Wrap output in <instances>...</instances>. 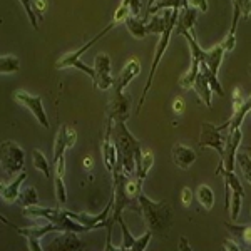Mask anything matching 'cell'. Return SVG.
Segmentation results:
<instances>
[{"mask_svg":"<svg viewBox=\"0 0 251 251\" xmlns=\"http://www.w3.org/2000/svg\"><path fill=\"white\" fill-rule=\"evenodd\" d=\"M181 251L186 250V251H191V246H189V243H188V238H184V236H181L179 238V246H177Z\"/></svg>","mask_w":251,"mask_h":251,"instance_id":"cell-49","label":"cell"},{"mask_svg":"<svg viewBox=\"0 0 251 251\" xmlns=\"http://www.w3.org/2000/svg\"><path fill=\"white\" fill-rule=\"evenodd\" d=\"M218 176H223L225 179V188H226V203L225 208L231 211V221H236L241 211V203L243 196H245V189L238 179V176L234 171H228V169H216Z\"/></svg>","mask_w":251,"mask_h":251,"instance_id":"cell-6","label":"cell"},{"mask_svg":"<svg viewBox=\"0 0 251 251\" xmlns=\"http://www.w3.org/2000/svg\"><path fill=\"white\" fill-rule=\"evenodd\" d=\"M54 186H55V198H57L59 204H66L67 203V191H66V184H64V176H54Z\"/></svg>","mask_w":251,"mask_h":251,"instance_id":"cell-39","label":"cell"},{"mask_svg":"<svg viewBox=\"0 0 251 251\" xmlns=\"http://www.w3.org/2000/svg\"><path fill=\"white\" fill-rule=\"evenodd\" d=\"M221 129L211 123L201 124V134L198 148H211L220 154V161L225 157V136L221 134Z\"/></svg>","mask_w":251,"mask_h":251,"instance_id":"cell-8","label":"cell"},{"mask_svg":"<svg viewBox=\"0 0 251 251\" xmlns=\"http://www.w3.org/2000/svg\"><path fill=\"white\" fill-rule=\"evenodd\" d=\"M193 198H194V193L189 188H184L183 191H181V203H183L186 208H188V206L191 204Z\"/></svg>","mask_w":251,"mask_h":251,"instance_id":"cell-45","label":"cell"},{"mask_svg":"<svg viewBox=\"0 0 251 251\" xmlns=\"http://www.w3.org/2000/svg\"><path fill=\"white\" fill-rule=\"evenodd\" d=\"M196 198L198 203H200L206 211H211V208L214 206V193L208 184H200L196 189Z\"/></svg>","mask_w":251,"mask_h":251,"instance_id":"cell-29","label":"cell"},{"mask_svg":"<svg viewBox=\"0 0 251 251\" xmlns=\"http://www.w3.org/2000/svg\"><path fill=\"white\" fill-rule=\"evenodd\" d=\"M94 87L100 91H107L109 87L114 86L116 80L111 75V57L107 54H97L94 59Z\"/></svg>","mask_w":251,"mask_h":251,"instance_id":"cell-13","label":"cell"},{"mask_svg":"<svg viewBox=\"0 0 251 251\" xmlns=\"http://www.w3.org/2000/svg\"><path fill=\"white\" fill-rule=\"evenodd\" d=\"M173 107H174V112H177V114H181V112L184 111V100L181 99V97H176L173 102Z\"/></svg>","mask_w":251,"mask_h":251,"instance_id":"cell-48","label":"cell"},{"mask_svg":"<svg viewBox=\"0 0 251 251\" xmlns=\"http://www.w3.org/2000/svg\"><path fill=\"white\" fill-rule=\"evenodd\" d=\"M151 238H152V231H149V229H148V231L141 234L139 238H136V243H134V246H132V250H134V251H144L146 248H148Z\"/></svg>","mask_w":251,"mask_h":251,"instance_id":"cell-41","label":"cell"},{"mask_svg":"<svg viewBox=\"0 0 251 251\" xmlns=\"http://www.w3.org/2000/svg\"><path fill=\"white\" fill-rule=\"evenodd\" d=\"M19 203L22 208H32V206H37L39 204V196H37V191L35 188H24L20 189V194H19Z\"/></svg>","mask_w":251,"mask_h":251,"instance_id":"cell-33","label":"cell"},{"mask_svg":"<svg viewBox=\"0 0 251 251\" xmlns=\"http://www.w3.org/2000/svg\"><path fill=\"white\" fill-rule=\"evenodd\" d=\"M250 149H251V148H250Z\"/></svg>","mask_w":251,"mask_h":251,"instance_id":"cell-55","label":"cell"},{"mask_svg":"<svg viewBox=\"0 0 251 251\" xmlns=\"http://www.w3.org/2000/svg\"><path fill=\"white\" fill-rule=\"evenodd\" d=\"M200 66L201 62L200 60H194L191 59V66H189L188 72H184V75L179 77V86L183 89H193V84L194 80L198 77V72H200Z\"/></svg>","mask_w":251,"mask_h":251,"instance_id":"cell-31","label":"cell"},{"mask_svg":"<svg viewBox=\"0 0 251 251\" xmlns=\"http://www.w3.org/2000/svg\"><path fill=\"white\" fill-rule=\"evenodd\" d=\"M164 15H166V29H164L163 34L159 35V40H157L156 54H154V59H152V64H151V71H149L148 80H146V86L143 89V94H141V99H139V104H137L136 112H141V109H143V106H144L146 96H148L149 89H151V86H152V80H154L156 69H157V66H159L161 59H163L166 49H168V46H169V40H171V34H173L174 27H176L177 15H179V9H166Z\"/></svg>","mask_w":251,"mask_h":251,"instance_id":"cell-4","label":"cell"},{"mask_svg":"<svg viewBox=\"0 0 251 251\" xmlns=\"http://www.w3.org/2000/svg\"><path fill=\"white\" fill-rule=\"evenodd\" d=\"M250 74H251V64H250Z\"/></svg>","mask_w":251,"mask_h":251,"instance_id":"cell-52","label":"cell"},{"mask_svg":"<svg viewBox=\"0 0 251 251\" xmlns=\"http://www.w3.org/2000/svg\"><path fill=\"white\" fill-rule=\"evenodd\" d=\"M116 25H117V24L114 22V20H111V24H109L106 29H104L102 32H99V34H97L96 37H92L91 40H89V42L84 44V46L80 47V49H77V50H74V52H69V54H66L64 57H60V59L57 60V64H55V69H69V67H72V66H74V62H77V60H80V57H82L84 52H87L89 49H91V47L97 42V40H100L102 37H106V35H107L112 29H114Z\"/></svg>","mask_w":251,"mask_h":251,"instance_id":"cell-14","label":"cell"},{"mask_svg":"<svg viewBox=\"0 0 251 251\" xmlns=\"http://www.w3.org/2000/svg\"><path fill=\"white\" fill-rule=\"evenodd\" d=\"M241 17V10L240 7H233V19H231V29H229L228 35H226L225 42H223V47H225V52H231L234 46H236V27H238V20Z\"/></svg>","mask_w":251,"mask_h":251,"instance_id":"cell-28","label":"cell"},{"mask_svg":"<svg viewBox=\"0 0 251 251\" xmlns=\"http://www.w3.org/2000/svg\"><path fill=\"white\" fill-rule=\"evenodd\" d=\"M24 214L27 218H44V220L50 221L52 225L57 226L59 233L62 231H75V233H87L89 228L84 225H80L75 220H72L69 216V213L66 209H59V208H40V206H32V208H24Z\"/></svg>","mask_w":251,"mask_h":251,"instance_id":"cell-5","label":"cell"},{"mask_svg":"<svg viewBox=\"0 0 251 251\" xmlns=\"http://www.w3.org/2000/svg\"><path fill=\"white\" fill-rule=\"evenodd\" d=\"M225 132H226V134H225V157H223V161H220L218 169H228V171H234L238 148H240V144H241L243 132H241V127L229 129V131H225Z\"/></svg>","mask_w":251,"mask_h":251,"instance_id":"cell-9","label":"cell"},{"mask_svg":"<svg viewBox=\"0 0 251 251\" xmlns=\"http://www.w3.org/2000/svg\"><path fill=\"white\" fill-rule=\"evenodd\" d=\"M250 213H251V211H250Z\"/></svg>","mask_w":251,"mask_h":251,"instance_id":"cell-54","label":"cell"},{"mask_svg":"<svg viewBox=\"0 0 251 251\" xmlns=\"http://www.w3.org/2000/svg\"><path fill=\"white\" fill-rule=\"evenodd\" d=\"M156 2H161V0H148V9H149V7H152V5H154ZM144 17H146V15H144Z\"/></svg>","mask_w":251,"mask_h":251,"instance_id":"cell-51","label":"cell"},{"mask_svg":"<svg viewBox=\"0 0 251 251\" xmlns=\"http://www.w3.org/2000/svg\"><path fill=\"white\" fill-rule=\"evenodd\" d=\"M5 223H9V221H5ZM9 225L12 226V228H15V231H17L19 234H22V236L27 238V245H29V250H32V251H42V246H40L39 241L49 233L59 231L57 226L52 225L50 221L44 226H32V228H20V226H15V225H12V223H9Z\"/></svg>","mask_w":251,"mask_h":251,"instance_id":"cell-12","label":"cell"},{"mask_svg":"<svg viewBox=\"0 0 251 251\" xmlns=\"http://www.w3.org/2000/svg\"><path fill=\"white\" fill-rule=\"evenodd\" d=\"M79 233L75 231H62L55 238L54 241L49 245V250H57V251H72L84 248L82 240H79Z\"/></svg>","mask_w":251,"mask_h":251,"instance_id":"cell-19","label":"cell"},{"mask_svg":"<svg viewBox=\"0 0 251 251\" xmlns=\"http://www.w3.org/2000/svg\"><path fill=\"white\" fill-rule=\"evenodd\" d=\"M20 3H22L24 10H25V14H27V17H29V20H30L32 27L37 30L39 29V27H37V14H35V9H34V2H32V0H20Z\"/></svg>","mask_w":251,"mask_h":251,"instance_id":"cell-40","label":"cell"},{"mask_svg":"<svg viewBox=\"0 0 251 251\" xmlns=\"http://www.w3.org/2000/svg\"><path fill=\"white\" fill-rule=\"evenodd\" d=\"M129 114H131V99L124 96V92H116L112 94L111 100L106 109V119L117 123V121H127Z\"/></svg>","mask_w":251,"mask_h":251,"instance_id":"cell-11","label":"cell"},{"mask_svg":"<svg viewBox=\"0 0 251 251\" xmlns=\"http://www.w3.org/2000/svg\"><path fill=\"white\" fill-rule=\"evenodd\" d=\"M123 5L129 7L131 10V15H136V17H141V9H143V0H123Z\"/></svg>","mask_w":251,"mask_h":251,"instance_id":"cell-42","label":"cell"},{"mask_svg":"<svg viewBox=\"0 0 251 251\" xmlns=\"http://www.w3.org/2000/svg\"><path fill=\"white\" fill-rule=\"evenodd\" d=\"M20 71V59L17 55L3 54L0 57V72L2 74H14V72Z\"/></svg>","mask_w":251,"mask_h":251,"instance_id":"cell-32","label":"cell"},{"mask_svg":"<svg viewBox=\"0 0 251 251\" xmlns=\"http://www.w3.org/2000/svg\"><path fill=\"white\" fill-rule=\"evenodd\" d=\"M152 164H154V154H152V151H144L143 149L136 157V177L141 183H144V179L148 177V173L152 168Z\"/></svg>","mask_w":251,"mask_h":251,"instance_id":"cell-23","label":"cell"},{"mask_svg":"<svg viewBox=\"0 0 251 251\" xmlns=\"http://www.w3.org/2000/svg\"><path fill=\"white\" fill-rule=\"evenodd\" d=\"M200 69L204 72L206 79H208V82H209V87H211V91L214 92V94H218V96H221V97L225 96V92H223V87H221L220 80H218V74H214V72L208 66H206L204 62H201Z\"/></svg>","mask_w":251,"mask_h":251,"instance_id":"cell-35","label":"cell"},{"mask_svg":"<svg viewBox=\"0 0 251 251\" xmlns=\"http://www.w3.org/2000/svg\"><path fill=\"white\" fill-rule=\"evenodd\" d=\"M189 5L194 7V9H198L200 12H208V0H188Z\"/></svg>","mask_w":251,"mask_h":251,"instance_id":"cell-46","label":"cell"},{"mask_svg":"<svg viewBox=\"0 0 251 251\" xmlns=\"http://www.w3.org/2000/svg\"><path fill=\"white\" fill-rule=\"evenodd\" d=\"M139 213L152 234H164L173 225V208L166 200L152 201L144 193H141Z\"/></svg>","mask_w":251,"mask_h":251,"instance_id":"cell-3","label":"cell"},{"mask_svg":"<svg viewBox=\"0 0 251 251\" xmlns=\"http://www.w3.org/2000/svg\"><path fill=\"white\" fill-rule=\"evenodd\" d=\"M117 225H119V226H121V229H123V245L119 246V250H121V251L132 250V246H134V243H136V238L132 236L131 233H129V228L126 226V223H124L123 218H121Z\"/></svg>","mask_w":251,"mask_h":251,"instance_id":"cell-36","label":"cell"},{"mask_svg":"<svg viewBox=\"0 0 251 251\" xmlns=\"http://www.w3.org/2000/svg\"><path fill=\"white\" fill-rule=\"evenodd\" d=\"M236 161L240 164L245 179L251 184V157L246 152H240V154H236Z\"/></svg>","mask_w":251,"mask_h":251,"instance_id":"cell-38","label":"cell"},{"mask_svg":"<svg viewBox=\"0 0 251 251\" xmlns=\"http://www.w3.org/2000/svg\"><path fill=\"white\" fill-rule=\"evenodd\" d=\"M141 72V64L139 60L136 57L129 59L127 62H126V66L123 67V71H121L119 77L114 82V91L116 92H124V89L131 84L132 79H136L137 75H139Z\"/></svg>","mask_w":251,"mask_h":251,"instance_id":"cell-18","label":"cell"},{"mask_svg":"<svg viewBox=\"0 0 251 251\" xmlns=\"http://www.w3.org/2000/svg\"><path fill=\"white\" fill-rule=\"evenodd\" d=\"M84 166H86V169L92 168V157H84Z\"/></svg>","mask_w":251,"mask_h":251,"instance_id":"cell-50","label":"cell"},{"mask_svg":"<svg viewBox=\"0 0 251 251\" xmlns=\"http://www.w3.org/2000/svg\"><path fill=\"white\" fill-rule=\"evenodd\" d=\"M77 141V132L74 129H71L69 126H60L57 136H55V143H54V156H52V164H55L60 157L64 156L67 148H72Z\"/></svg>","mask_w":251,"mask_h":251,"instance_id":"cell-15","label":"cell"},{"mask_svg":"<svg viewBox=\"0 0 251 251\" xmlns=\"http://www.w3.org/2000/svg\"><path fill=\"white\" fill-rule=\"evenodd\" d=\"M32 159H34V168L37 169V171H42L44 176L47 177V179H50V163L47 161V157L44 156L42 151H39V149H34L32 151Z\"/></svg>","mask_w":251,"mask_h":251,"instance_id":"cell-34","label":"cell"},{"mask_svg":"<svg viewBox=\"0 0 251 251\" xmlns=\"http://www.w3.org/2000/svg\"><path fill=\"white\" fill-rule=\"evenodd\" d=\"M243 102H245V99H243L241 91L238 87H234V91H233V111H238V109L243 106Z\"/></svg>","mask_w":251,"mask_h":251,"instance_id":"cell-44","label":"cell"},{"mask_svg":"<svg viewBox=\"0 0 251 251\" xmlns=\"http://www.w3.org/2000/svg\"><path fill=\"white\" fill-rule=\"evenodd\" d=\"M248 112H251V96L248 99H245V102H243V106L238 109V111H233V116L229 117L228 123H225L223 126H218V127L221 129V131H229V129H238L241 127L243 121H245V117Z\"/></svg>","mask_w":251,"mask_h":251,"instance_id":"cell-24","label":"cell"},{"mask_svg":"<svg viewBox=\"0 0 251 251\" xmlns=\"http://www.w3.org/2000/svg\"><path fill=\"white\" fill-rule=\"evenodd\" d=\"M112 174V213L111 220L114 225L123 218L124 209H134L139 213V194L143 193V183L136 176H129L121 169H114Z\"/></svg>","mask_w":251,"mask_h":251,"instance_id":"cell-1","label":"cell"},{"mask_svg":"<svg viewBox=\"0 0 251 251\" xmlns=\"http://www.w3.org/2000/svg\"><path fill=\"white\" fill-rule=\"evenodd\" d=\"M126 27H127L129 34L132 35L134 39H144L146 35L149 34L148 32V24L143 17H136V15H129L127 19L124 20Z\"/></svg>","mask_w":251,"mask_h":251,"instance_id":"cell-26","label":"cell"},{"mask_svg":"<svg viewBox=\"0 0 251 251\" xmlns=\"http://www.w3.org/2000/svg\"><path fill=\"white\" fill-rule=\"evenodd\" d=\"M25 179H27V173H25V169H24L22 173H19V176L15 177L12 183L2 184V189H0V193H2V198H3V201H5V203H15V201L19 200L20 186H22V183Z\"/></svg>","mask_w":251,"mask_h":251,"instance_id":"cell-21","label":"cell"},{"mask_svg":"<svg viewBox=\"0 0 251 251\" xmlns=\"http://www.w3.org/2000/svg\"><path fill=\"white\" fill-rule=\"evenodd\" d=\"M233 7H240L241 15L245 19H250L251 15V0H231Z\"/></svg>","mask_w":251,"mask_h":251,"instance_id":"cell-43","label":"cell"},{"mask_svg":"<svg viewBox=\"0 0 251 251\" xmlns=\"http://www.w3.org/2000/svg\"><path fill=\"white\" fill-rule=\"evenodd\" d=\"M223 250H226V251H238V250H243V248H241V245L238 241L225 240V243H223Z\"/></svg>","mask_w":251,"mask_h":251,"instance_id":"cell-47","label":"cell"},{"mask_svg":"<svg viewBox=\"0 0 251 251\" xmlns=\"http://www.w3.org/2000/svg\"><path fill=\"white\" fill-rule=\"evenodd\" d=\"M166 29V15H152L151 22L148 24V32L149 34H157L161 35Z\"/></svg>","mask_w":251,"mask_h":251,"instance_id":"cell-37","label":"cell"},{"mask_svg":"<svg viewBox=\"0 0 251 251\" xmlns=\"http://www.w3.org/2000/svg\"><path fill=\"white\" fill-rule=\"evenodd\" d=\"M188 5H189L188 0H161V2H156L154 5L149 7V9L146 10V17L151 14H156L157 10H166V9H179L181 10Z\"/></svg>","mask_w":251,"mask_h":251,"instance_id":"cell-30","label":"cell"},{"mask_svg":"<svg viewBox=\"0 0 251 251\" xmlns=\"http://www.w3.org/2000/svg\"><path fill=\"white\" fill-rule=\"evenodd\" d=\"M198 9L188 5L184 9L179 10L177 15V22H176V30L177 34H184V32H193V27L196 25V19H198Z\"/></svg>","mask_w":251,"mask_h":251,"instance_id":"cell-20","label":"cell"},{"mask_svg":"<svg viewBox=\"0 0 251 251\" xmlns=\"http://www.w3.org/2000/svg\"><path fill=\"white\" fill-rule=\"evenodd\" d=\"M112 126H114V123L106 119V132H104L102 137V159L109 173H112L117 163V151L114 141H112Z\"/></svg>","mask_w":251,"mask_h":251,"instance_id":"cell-16","label":"cell"},{"mask_svg":"<svg viewBox=\"0 0 251 251\" xmlns=\"http://www.w3.org/2000/svg\"><path fill=\"white\" fill-rule=\"evenodd\" d=\"M12 96H14V99L17 100L20 106L29 109V111L32 112V116H34L35 119L44 126V127H49V126H50L49 124V117L46 114V109H44V106H42V97L32 96L25 91H15Z\"/></svg>","mask_w":251,"mask_h":251,"instance_id":"cell-10","label":"cell"},{"mask_svg":"<svg viewBox=\"0 0 251 251\" xmlns=\"http://www.w3.org/2000/svg\"><path fill=\"white\" fill-rule=\"evenodd\" d=\"M225 228H228L238 240L241 241L243 250H251V225H233V223H225Z\"/></svg>","mask_w":251,"mask_h":251,"instance_id":"cell-27","label":"cell"},{"mask_svg":"<svg viewBox=\"0 0 251 251\" xmlns=\"http://www.w3.org/2000/svg\"><path fill=\"white\" fill-rule=\"evenodd\" d=\"M0 156H2V171L5 176H14L24 171L25 152L15 141H3L0 146Z\"/></svg>","mask_w":251,"mask_h":251,"instance_id":"cell-7","label":"cell"},{"mask_svg":"<svg viewBox=\"0 0 251 251\" xmlns=\"http://www.w3.org/2000/svg\"><path fill=\"white\" fill-rule=\"evenodd\" d=\"M32 2H37V0H32Z\"/></svg>","mask_w":251,"mask_h":251,"instance_id":"cell-53","label":"cell"},{"mask_svg":"<svg viewBox=\"0 0 251 251\" xmlns=\"http://www.w3.org/2000/svg\"><path fill=\"white\" fill-rule=\"evenodd\" d=\"M171 156H173V163L181 169H189L198 159L196 151L193 148H189V146L181 143H176L173 146Z\"/></svg>","mask_w":251,"mask_h":251,"instance_id":"cell-17","label":"cell"},{"mask_svg":"<svg viewBox=\"0 0 251 251\" xmlns=\"http://www.w3.org/2000/svg\"><path fill=\"white\" fill-rule=\"evenodd\" d=\"M225 47H223V44H218L216 47H213L211 50H204V57H203V62L208 66L214 74H218V71H220L221 67V62L223 59H225Z\"/></svg>","mask_w":251,"mask_h":251,"instance_id":"cell-25","label":"cell"},{"mask_svg":"<svg viewBox=\"0 0 251 251\" xmlns=\"http://www.w3.org/2000/svg\"><path fill=\"white\" fill-rule=\"evenodd\" d=\"M112 141L117 151V163L114 169H121L129 176H136V157L143 151L141 141H137L131 134L124 121H117L112 126Z\"/></svg>","mask_w":251,"mask_h":251,"instance_id":"cell-2","label":"cell"},{"mask_svg":"<svg viewBox=\"0 0 251 251\" xmlns=\"http://www.w3.org/2000/svg\"><path fill=\"white\" fill-rule=\"evenodd\" d=\"M193 89H194V92L198 94V97L203 100L204 106L206 107H211V104H213V100H211L213 91H211V87H209L208 79H206L204 72L201 71V69H200V72H198V77H196V80H194V84H193Z\"/></svg>","mask_w":251,"mask_h":251,"instance_id":"cell-22","label":"cell"}]
</instances>
